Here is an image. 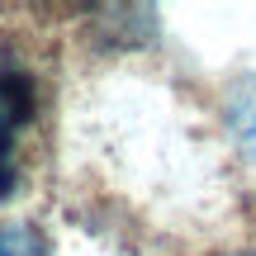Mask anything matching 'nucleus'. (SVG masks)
<instances>
[{
    "label": "nucleus",
    "instance_id": "nucleus-1",
    "mask_svg": "<svg viewBox=\"0 0 256 256\" xmlns=\"http://www.w3.org/2000/svg\"><path fill=\"white\" fill-rule=\"evenodd\" d=\"M28 104H34L28 81L10 66H0V194L14 185V138L28 119Z\"/></svg>",
    "mask_w": 256,
    "mask_h": 256
},
{
    "label": "nucleus",
    "instance_id": "nucleus-2",
    "mask_svg": "<svg viewBox=\"0 0 256 256\" xmlns=\"http://www.w3.org/2000/svg\"><path fill=\"white\" fill-rule=\"evenodd\" d=\"M228 128H232V138L256 156V81H247L242 90H232V100H228Z\"/></svg>",
    "mask_w": 256,
    "mask_h": 256
},
{
    "label": "nucleus",
    "instance_id": "nucleus-3",
    "mask_svg": "<svg viewBox=\"0 0 256 256\" xmlns=\"http://www.w3.org/2000/svg\"><path fill=\"white\" fill-rule=\"evenodd\" d=\"M0 256H48V252H43V238L34 228L10 223V228H0Z\"/></svg>",
    "mask_w": 256,
    "mask_h": 256
},
{
    "label": "nucleus",
    "instance_id": "nucleus-4",
    "mask_svg": "<svg viewBox=\"0 0 256 256\" xmlns=\"http://www.w3.org/2000/svg\"><path fill=\"white\" fill-rule=\"evenodd\" d=\"M223 256H256V247H242V252H223Z\"/></svg>",
    "mask_w": 256,
    "mask_h": 256
}]
</instances>
